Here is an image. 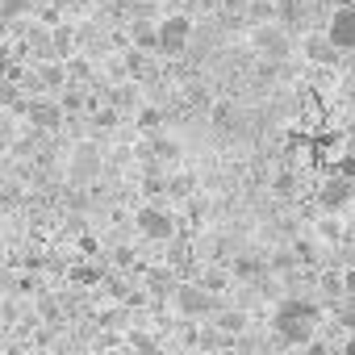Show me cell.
Segmentation results:
<instances>
[{
  "label": "cell",
  "mask_w": 355,
  "mask_h": 355,
  "mask_svg": "<svg viewBox=\"0 0 355 355\" xmlns=\"http://www.w3.org/2000/svg\"><path fill=\"white\" fill-rule=\"evenodd\" d=\"M134 230H138L142 239H150V243H171V239H175V214L163 209L159 201H150V205H142V209L134 214Z\"/></svg>",
  "instance_id": "277c9868"
},
{
  "label": "cell",
  "mask_w": 355,
  "mask_h": 355,
  "mask_svg": "<svg viewBox=\"0 0 355 355\" xmlns=\"http://www.w3.org/2000/svg\"><path fill=\"white\" fill-rule=\"evenodd\" d=\"M26 121H30V130H42V134H55V130H63V121H67V109H63L59 92H55V96H51V92H38V96H30Z\"/></svg>",
  "instance_id": "5b68a950"
},
{
  "label": "cell",
  "mask_w": 355,
  "mask_h": 355,
  "mask_svg": "<svg viewBox=\"0 0 355 355\" xmlns=\"http://www.w3.org/2000/svg\"><path fill=\"white\" fill-rule=\"evenodd\" d=\"M59 101H63L67 113H88V88H84V84H67V88L59 92Z\"/></svg>",
  "instance_id": "ac0fdd59"
},
{
  "label": "cell",
  "mask_w": 355,
  "mask_h": 355,
  "mask_svg": "<svg viewBox=\"0 0 355 355\" xmlns=\"http://www.w3.org/2000/svg\"><path fill=\"white\" fill-rule=\"evenodd\" d=\"M330 21H334V26H330L326 34H330L343 51H355V9H351V5H343V9H334V17H330Z\"/></svg>",
  "instance_id": "30bf717a"
},
{
  "label": "cell",
  "mask_w": 355,
  "mask_h": 355,
  "mask_svg": "<svg viewBox=\"0 0 355 355\" xmlns=\"http://www.w3.org/2000/svg\"><path fill=\"white\" fill-rule=\"evenodd\" d=\"M351 197H355V175L338 171L334 180H326V184H322V193H318V205H322L326 214H334V209H343Z\"/></svg>",
  "instance_id": "ba28073f"
},
{
  "label": "cell",
  "mask_w": 355,
  "mask_h": 355,
  "mask_svg": "<svg viewBox=\"0 0 355 355\" xmlns=\"http://www.w3.org/2000/svg\"><path fill=\"white\" fill-rule=\"evenodd\" d=\"M214 125H222V130H230L234 125V105H214Z\"/></svg>",
  "instance_id": "83f0119b"
},
{
  "label": "cell",
  "mask_w": 355,
  "mask_h": 355,
  "mask_svg": "<svg viewBox=\"0 0 355 355\" xmlns=\"http://www.w3.org/2000/svg\"><path fill=\"white\" fill-rule=\"evenodd\" d=\"M234 280H239V276H234V268H230V272H226V268H209V272H201V284H205L209 293H218V297H222V293H230V288H234Z\"/></svg>",
  "instance_id": "e0dca14e"
},
{
  "label": "cell",
  "mask_w": 355,
  "mask_h": 355,
  "mask_svg": "<svg viewBox=\"0 0 355 355\" xmlns=\"http://www.w3.org/2000/svg\"><path fill=\"white\" fill-rule=\"evenodd\" d=\"M42 9V0H0V13H5V21L9 17H34Z\"/></svg>",
  "instance_id": "ffe728a7"
},
{
  "label": "cell",
  "mask_w": 355,
  "mask_h": 355,
  "mask_svg": "<svg viewBox=\"0 0 355 355\" xmlns=\"http://www.w3.org/2000/svg\"><path fill=\"white\" fill-rule=\"evenodd\" d=\"M338 171H347V175H355V155H347V159L338 163Z\"/></svg>",
  "instance_id": "f546056e"
},
{
  "label": "cell",
  "mask_w": 355,
  "mask_h": 355,
  "mask_svg": "<svg viewBox=\"0 0 355 355\" xmlns=\"http://www.w3.org/2000/svg\"><path fill=\"white\" fill-rule=\"evenodd\" d=\"M109 171V155L96 146V138H76L71 155H67V175L76 184H96Z\"/></svg>",
  "instance_id": "6da1fadb"
},
{
  "label": "cell",
  "mask_w": 355,
  "mask_h": 355,
  "mask_svg": "<svg viewBox=\"0 0 355 355\" xmlns=\"http://www.w3.org/2000/svg\"><path fill=\"white\" fill-rule=\"evenodd\" d=\"M130 38H134V46H142V51H159V26H150V21H134Z\"/></svg>",
  "instance_id": "d6986e66"
},
{
  "label": "cell",
  "mask_w": 355,
  "mask_h": 355,
  "mask_svg": "<svg viewBox=\"0 0 355 355\" xmlns=\"http://www.w3.org/2000/svg\"><path fill=\"white\" fill-rule=\"evenodd\" d=\"M121 117H125V113H121L117 105H101V109L92 113V134H113V130L121 125Z\"/></svg>",
  "instance_id": "9a60e30c"
},
{
  "label": "cell",
  "mask_w": 355,
  "mask_h": 355,
  "mask_svg": "<svg viewBox=\"0 0 355 355\" xmlns=\"http://www.w3.org/2000/svg\"><path fill=\"white\" fill-rule=\"evenodd\" d=\"M276 17H280L284 26H297V21H305V5H301V0H280V5H276Z\"/></svg>",
  "instance_id": "603a6c76"
},
{
  "label": "cell",
  "mask_w": 355,
  "mask_h": 355,
  "mask_svg": "<svg viewBox=\"0 0 355 355\" xmlns=\"http://www.w3.org/2000/svg\"><path fill=\"white\" fill-rule=\"evenodd\" d=\"M26 297H13V293H0V326L5 330H13L17 322H21V313H26V305H21Z\"/></svg>",
  "instance_id": "5bb4252c"
},
{
  "label": "cell",
  "mask_w": 355,
  "mask_h": 355,
  "mask_svg": "<svg viewBox=\"0 0 355 355\" xmlns=\"http://www.w3.org/2000/svg\"><path fill=\"white\" fill-rule=\"evenodd\" d=\"M51 42H55V55H59V59H71V55L80 51V26H63V21H59V26L51 30Z\"/></svg>",
  "instance_id": "7c38bea8"
},
{
  "label": "cell",
  "mask_w": 355,
  "mask_h": 355,
  "mask_svg": "<svg viewBox=\"0 0 355 355\" xmlns=\"http://www.w3.org/2000/svg\"><path fill=\"white\" fill-rule=\"evenodd\" d=\"M343 351H355V334H347V343H343Z\"/></svg>",
  "instance_id": "4dcf8cb0"
},
{
  "label": "cell",
  "mask_w": 355,
  "mask_h": 355,
  "mask_svg": "<svg viewBox=\"0 0 355 355\" xmlns=\"http://www.w3.org/2000/svg\"><path fill=\"white\" fill-rule=\"evenodd\" d=\"M251 46L259 59L268 63H284L293 55V38H288V26H272V21H259L255 34H251Z\"/></svg>",
  "instance_id": "3957f363"
},
{
  "label": "cell",
  "mask_w": 355,
  "mask_h": 355,
  "mask_svg": "<svg viewBox=\"0 0 355 355\" xmlns=\"http://www.w3.org/2000/svg\"><path fill=\"white\" fill-rule=\"evenodd\" d=\"M155 163H163V167H171V163H180V155H184V146H180V138H171V134H163V130H155L150 138H146V146H142Z\"/></svg>",
  "instance_id": "9c48e42d"
},
{
  "label": "cell",
  "mask_w": 355,
  "mask_h": 355,
  "mask_svg": "<svg viewBox=\"0 0 355 355\" xmlns=\"http://www.w3.org/2000/svg\"><path fill=\"white\" fill-rule=\"evenodd\" d=\"M193 193H197V175H189V171L167 175V197H175V201H193Z\"/></svg>",
  "instance_id": "4fadbf2b"
},
{
  "label": "cell",
  "mask_w": 355,
  "mask_h": 355,
  "mask_svg": "<svg viewBox=\"0 0 355 355\" xmlns=\"http://www.w3.org/2000/svg\"><path fill=\"white\" fill-rule=\"evenodd\" d=\"M125 347H134V351H155L159 343H155L146 330H130V334H125Z\"/></svg>",
  "instance_id": "4316f807"
},
{
  "label": "cell",
  "mask_w": 355,
  "mask_h": 355,
  "mask_svg": "<svg viewBox=\"0 0 355 355\" xmlns=\"http://www.w3.org/2000/svg\"><path fill=\"white\" fill-rule=\"evenodd\" d=\"M171 305H175V313H180V318H214L222 309V297L209 293L201 280H180V284H175V293H171Z\"/></svg>",
  "instance_id": "7a4b0ae2"
},
{
  "label": "cell",
  "mask_w": 355,
  "mask_h": 355,
  "mask_svg": "<svg viewBox=\"0 0 355 355\" xmlns=\"http://www.w3.org/2000/svg\"><path fill=\"white\" fill-rule=\"evenodd\" d=\"M138 125H142L146 134L163 130V109H155V105H138Z\"/></svg>",
  "instance_id": "cb8c5ba5"
},
{
  "label": "cell",
  "mask_w": 355,
  "mask_h": 355,
  "mask_svg": "<svg viewBox=\"0 0 355 355\" xmlns=\"http://www.w3.org/2000/svg\"><path fill=\"white\" fill-rule=\"evenodd\" d=\"M234 276H239V280H263V276H268V259H259V255H239V259H234Z\"/></svg>",
  "instance_id": "2e32d148"
},
{
  "label": "cell",
  "mask_w": 355,
  "mask_h": 355,
  "mask_svg": "<svg viewBox=\"0 0 355 355\" xmlns=\"http://www.w3.org/2000/svg\"><path fill=\"white\" fill-rule=\"evenodd\" d=\"M193 42V17L171 13L159 21V55H184Z\"/></svg>",
  "instance_id": "8992f818"
},
{
  "label": "cell",
  "mask_w": 355,
  "mask_h": 355,
  "mask_svg": "<svg viewBox=\"0 0 355 355\" xmlns=\"http://www.w3.org/2000/svg\"><path fill=\"white\" fill-rule=\"evenodd\" d=\"M301 51H305V59H309V63H318V67H338V63H343V55H347L330 34H309Z\"/></svg>",
  "instance_id": "52a82bcc"
},
{
  "label": "cell",
  "mask_w": 355,
  "mask_h": 355,
  "mask_svg": "<svg viewBox=\"0 0 355 355\" xmlns=\"http://www.w3.org/2000/svg\"><path fill=\"white\" fill-rule=\"evenodd\" d=\"M34 309L42 313V322H59V301H55L51 293H38V297H34Z\"/></svg>",
  "instance_id": "d4e9b609"
},
{
  "label": "cell",
  "mask_w": 355,
  "mask_h": 355,
  "mask_svg": "<svg viewBox=\"0 0 355 355\" xmlns=\"http://www.w3.org/2000/svg\"><path fill=\"white\" fill-rule=\"evenodd\" d=\"M313 230H318V239H322V243H343V222H338L334 214L318 218V226H313Z\"/></svg>",
  "instance_id": "44dd1931"
},
{
  "label": "cell",
  "mask_w": 355,
  "mask_h": 355,
  "mask_svg": "<svg viewBox=\"0 0 355 355\" xmlns=\"http://www.w3.org/2000/svg\"><path fill=\"white\" fill-rule=\"evenodd\" d=\"M276 193H280V197L293 193V175H276Z\"/></svg>",
  "instance_id": "f1b7e54d"
},
{
  "label": "cell",
  "mask_w": 355,
  "mask_h": 355,
  "mask_svg": "<svg viewBox=\"0 0 355 355\" xmlns=\"http://www.w3.org/2000/svg\"><path fill=\"white\" fill-rule=\"evenodd\" d=\"M96 326H101V330H125V326H130V313L113 305V309H105V313H96Z\"/></svg>",
  "instance_id": "7402d4cb"
},
{
  "label": "cell",
  "mask_w": 355,
  "mask_h": 355,
  "mask_svg": "<svg viewBox=\"0 0 355 355\" xmlns=\"http://www.w3.org/2000/svg\"><path fill=\"white\" fill-rule=\"evenodd\" d=\"M214 322H218L226 334H234V338L251 330V313H247V305H222V309L214 313Z\"/></svg>",
  "instance_id": "8fae6325"
},
{
  "label": "cell",
  "mask_w": 355,
  "mask_h": 355,
  "mask_svg": "<svg viewBox=\"0 0 355 355\" xmlns=\"http://www.w3.org/2000/svg\"><path fill=\"white\" fill-rule=\"evenodd\" d=\"M297 251V247H293ZM293 251H272V259H268V272H293V263H301Z\"/></svg>",
  "instance_id": "484cf974"
}]
</instances>
